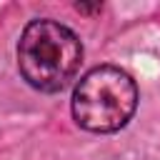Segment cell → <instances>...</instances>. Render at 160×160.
Listing matches in <instances>:
<instances>
[{
    "mask_svg": "<svg viewBox=\"0 0 160 160\" xmlns=\"http://www.w3.org/2000/svg\"><path fill=\"white\" fill-rule=\"evenodd\" d=\"M82 60V45L78 35L55 20H32L18 45V65L22 78L42 90H62L78 72Z\"/></svg>",
    "mask_w": 160,
    "mask_h": 160,
    "instance_id": "6da1fadb",
    "label": "cell"
},
{
    "mask_svg": "<svg viewBox=\"0 0 160 160\" xmlns=\"http://www.w3.org/2000/svg\"><path fill=\"white\" fill-rule=\"evenodd\" d=\"M138 88L128 72L112 65L92 68L72 92V115L90 132L120 130L135 112Z\"/></svg>",
    "mask_w": 160,
    "mask_h": 160,
    "instance_id": "7a4b0ae2",
    "label": "cell"
}]
</instances>
